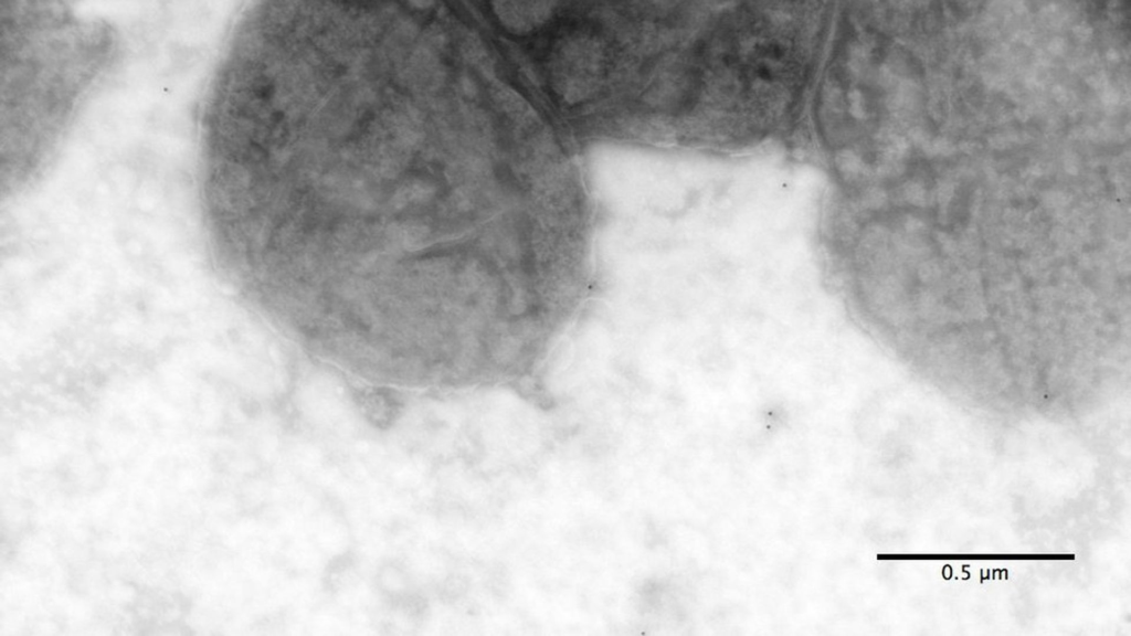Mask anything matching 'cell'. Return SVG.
I'll return each instance as SVG.
<instances>
[{
    "instance_id": "1",
    "label": "cell",
    "mask_w": 1131,
    "mask_h": 636,
    "mask_svg": "<svg viewBox=\"0 0 1131 636\" xmlns=\"http://www.w3.org/2000/svg\"><path fill=\"white\" fill-rule=\"evenodd\" d=\"M1 167L9 192L41 173L112 65L114 30L61 3L1 1Z\"/></svg>"
},
{
    "instance_id": "2",
    "label": "cell",
    "mask_w": 1131,
    "mask_h": 636,
    "mask_svg": "<svg viewBox=\"0 0 1131 636\" xmlns=\"http://www.w3.org/2000/svg\"><path fill=\"white\" fill-rule=\"evenodd\" d=\"M458 26H459V23H458ZM457 35H458V28H457ZM457 41H458V38L456 36V44H458Z\"/></svg>"
}]
</instances>
